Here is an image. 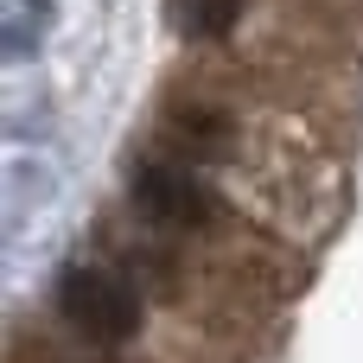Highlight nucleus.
I'll list each match as a JSON object with an SVG mask.
<instances>
[{
    "label": "nucleus",
    "mask_w": 363,
    "mask_h": 363,
    "mask_svg": "<svg viewBox=\"0 0 363 363\" xmlns=\"http://www.w3.org/2000/svg\"><path fill=\"white\" fill-rule=\"evenodd\" d=\"M57 313L70 332H83L89 345H128L140 332V294L134 281H121L115 268H96V262H77L64 268L57 281Z\"/></svg>",
    "instance_id": "nucleus-1"
},
{
    "label": "nucleus",
    "mask_w": 363,
    "mask_h": 363,
    "mask_svg": "<svg viewBox=\"0 0 363 363\" xmlns=\"http://www.w3.org/2000/svg\"><path fill=\"white\" fill-rule=\"evenodd\" d=\"M128 198H134V217L153 223V230H198L211 217L204 179L185 172V166H166V160H147L134 172V185H128Z\"/></svg>",
    "instance_id": "nucleus-2"
},
{
    "label": "nucleus",
    "mask_w": 363,
    "mask_h": 363,
    "mask_svg": "<svg viewBox=\"0 0 363 363\" xmlns=\"http://www.w3.org/2000/svg\"><path fill=\"white\" fill-rule=\"evenodd\" d=\"M172 19L185 38H223L242 19V0H172Z\"/></svg>",
    "instance_id": "nucleus-3"
},
{
    "label": "nucleus",
    "mask_w": 363,
    "mask_h": 363,
    "mask_svg": "<svg viewBox=\"0 0 363 363\" xmlns=\"http://www.w3.org/2000/svg\"><path fill=\"white\" fill-rule=\"evenodd\" d=\"M6 19H13V57H26L38 38V0H6Z\"/></svg>",
    "instance_id": "nucleus-4"
}]
</instances>
